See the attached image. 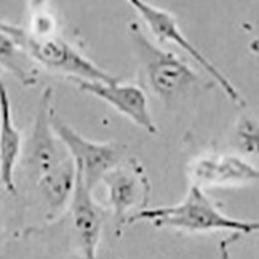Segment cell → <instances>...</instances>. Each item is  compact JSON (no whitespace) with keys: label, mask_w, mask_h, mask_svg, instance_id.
Listing matches in <instances>:
<instances>
[{"label":"cell","mask_w":259,"mask_h":259,"mask_svg":"<svg viewBox=\"0 0 259 259\" xmlns=\"http://www.w3.org/2000/svg\"><path fill=\"white\" fill-rule=\"evenodd\" d=\"M126 2L130 6H133V8L148 25L152 34L161 43L170 41V43H174L178 47L182 48L183 51H186L189 56L200 65L201 68L205 69L214 78L215 82L218 83L219 87L223 90L224 94L227 95V97L231 101H233L236 105L245 104L240 92L230 82V79L184 36V34L180 31L179 26H178V22L174 16L163 11V9H159L157 7L152 6V4L147 3L145 0H126Z\"/></svg>","instance_id":"obj_6"},{"label":"cell","mask_w":259,"mask_h":259,"mask_svg":"<svg viewBox=\"0 0 259 259\" xmlns=\"http://www.w3.org/2000/svg\"><path fill=\"white\" fill-rule=\"evenodd\" d=\"M50 118L55 133L75 163L77 174L94 191L105 175L119 165L121 148L113 143H96L83 138L73 127L65 123L52 108Z\"/></svg>","instance_id":"obj_4"},{"label":"cell","mask_w":259,"mask_h":259,"mask_svg":"<svg viewBox=\"0 0 259 259\" xmlns=\"http://www.w3.org/2000/svg\"><path fill=\"white\" fill-rule=\"evenodd\" d=\"M150 222L156 227H168L187 232L235 231L245 235L259 232V221H241L224 215L215 207L200 186L191 184L186 197L177 205L143 209L128 218L127 223Z\"/></svg>","instance_id":"obj_1"},{"label":"cell","mask_w":259,"mask_h":259,"mask_svg":"<svg viewBox=\"0 0 259 259\" xmlns=\"http://www.w3.org/2000/svg\"><path fill=\"white\" fill-rule=\"evenodd\" d=\"M130 35L148 84L158 96L170 99L197 82V74L174 53L154 46L138 24L130 25Z\"/></svg>","instance_id":"obj_3"},{"label":"cell","mask_w":259,"mask_h":259,"mask_svg":"<svg viewBox=\"0 0 259 259\" xmlns=\"http://www.w3.org/2000/svg\"><path fill=\"white\" fill-rule=\"evenodd\" d=\"M92 192L77 174L75 187L68 207L70 210L71 226L77 244L85 259H97V246L103 230L101 212L95 202Z\"/></svg>","instance_id":"obj_9"},{"label":"cell","mask_w":259,"mask_h":259,"mask_svg":"<svg viewBox=\"0 0 259 259\" xmlns=\"http://www.w3.org/2000/svg\"><path fill=\"white\" fill-rule=\"evenodd\" d=\"M2 32L20 46L36 65L55 73L64 74L69 79L78 78L101 82L118 79L83 56L79 51L64 39L27 32L24 29L8 24L2 25Z\"/></svg>","instance_id":"obj_2"},{"label":"cell","mask_w":259,"mask_h":259,"mask_svg":"<svg viewBox=\"0 0 259 259\" xmlns=\"http://www.w3.org/2000/svg\"><path fill=\"white\" fill-rule=\"evenodd\" d=\"M21 134L16 127L11 109L8 92L2 85L0 90V180L8 193L17 192L15 170L22 152Z\"/></svg>","instance_id":"obj_11"},{"label":"cell","mask_w":259,"mask_h":259,"mask_svg":"<svg viewBox=\"0 0 259 259\" xmlns=\"http://www.w3.org/2000/svg\"><path fill=\"white\" fill-rule=\"evenodd\" d=\"M0 46H2V65L4 68L15 74L18 79L24 80L25 84L29 85L35 82V75L38 71L30 64L34 62L31 57L3 32H2Z\"/></svg>","instance_id":"obj_12"},{"label":"cell","mask_w":259,"mask_h":259,"mask_svg":"<svg viewBox=\"0 0 259 259\" xmlns=\"http://www.w3.org/2000/svg\"><path fill=\"white\" fill-rule=\"evenodd\" d=\"M192 184L222 187L259 182V168L236 156H207L192 165Z\"/></svg>","instance_id":"obj_10"},{"label":"cell","mask_w":259,"mask_h":259,"mask_svg":"<svg viewBox=\"0 0 259 259\" xmlns=\"http://www.w3.org/2000/svg\"><path fill=\"white\" fill-rule=\"evenodd\" d=\"M108 201L112 206L117 224L128 221V214L140 202H147L149 196V184L138 162L118 165L105 175Z\"/></svg>","instance_id":"obj_8"},{"label":"cell","mask_w":259,"mask_h":259,"mask_svg":"<svg viewBox=\"0 0 259 259\" xmlns=\"http://www.w3.org/2000/svg\"><path fill=\"white\" fill-rule=\"evenodd\" d=\"M253 51L259 56V40L255 41V43L253 45Z\"/></svg>","instance_id":"obj_13"},{"label":"cell","mask_w":259,"mask_h":259,"mask_svg":"<svg viewBox=\"0 0 259 259\" xmlns=\"http://www.w3.org/2000/svg\"><path fill=\"white\" fill-rule=\"evenodd\" d=\"M70 80L80 91L100 99L118 113L128 118L136 126L145 130L148 134L157 133L156 123L149 110L148 97L139 85L121 83L119 79L113 82H101L73 78Z\"/></svg>","instance_id":"obj_7"},{"label":"cell","mask_w":259,"mask_h":259,"mask_svg":"<svg viewBox=\"0 0 259 259\" xmlns=\"http://www.w3.org/2000/svg\"><path fill=\"white\" fill-rule=\"evenodd\" d=\"M51 89L45 90L38 106L35 122L26 148V165L36 184L55 175L71 159L70 154L62 152L61 140L51 124Z\"/></svg>","instance_id":"obj_5"}]
</instances>
